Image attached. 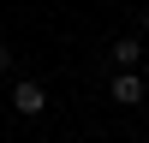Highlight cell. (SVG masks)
Instances as JSON below:
<instances>
[{
	"label": "cell",
	"mask_w": 149,
	"mask_h": 143,
	"mask_svg": "<svg viewBox=\"0 0 149 143\" xmlns=\"http://www.w3.org/2000/svg\"><path fill=\"white\" fill-rule=\"evenodd\" d=\"M113 101H119V107H137V101H143V78H137L131 66L113 78Z\"/></svg>",
	"instance_id": "7a4b0ae2"
},
{
	"label": "cell",
	"mask_w": 149,
	"mask_h": 143,
	"mask_svg": "<svg viewBox=\"0 0 149 143\" xmlns=\"http://www.w3.org/2000/svg\"><path fill=\"white\" fill-rule=\"evenodd\" d=\"M42 107H48V90H42L36 78H18V83H12V113H24V119H36Z\"/></svg>",
	"instance_id": "6da1fadb"
},
{
	"label": "cell",
	"mask_w": 149,
	"mask_h": 143,
	"mask_svg": "<svg viewBox=\"0 0 149 143\" xmlns=\"http://www.w3.org/2000/svg\"><path fill=\"white\" fill-rule=\"evenodd\" d=\"M107 60H113V66H137V60H143V42H137V36H119V42L107 48Z\"/></svg>",
	"instance_id": "3957f363"
},
{
	"label": "cell",
	"mask_w": 149,
	"mask_h": 143,
	"mask_svg": "<svg viewBox=\"0 0 149 143\" xmlns=\"http://www.w3.org/2000/svg\"><path fill=\"white\" fill-rule=\"evenodd\" d=\"M6 66H12V54H6V48H0V78H6Z\"/></svg>",
	"instance_id": "277c9868"
}]
</instances>
